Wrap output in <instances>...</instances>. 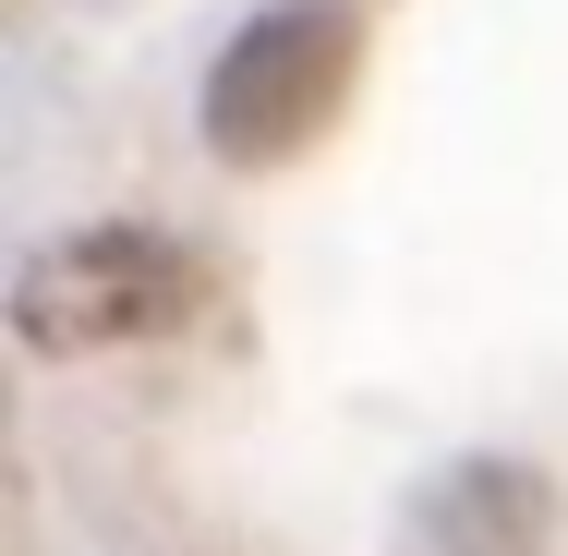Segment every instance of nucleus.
Wrapping results in <instances>:
<instances>
[{"instance_id":"nucleus-1","label":"nucleus","mask_w":568,"mask_h":556,"mask_svg":"<svg viewBox=\"0 0 568 556\" xmlns=\"http://www.w3.org/2000/svg\"><path fill=\"white\" fill-rule=\"evenodd\" d=\"M206 303V266L170 242V230H61L12 266V338L37 363H73V351H133V338H170Z\"/></svg>"},{"instance_id":"nucleus-2","label":"nucleus","mask_w":568,"mask_h":556,"mask_svg":"<svg viewBox=\"0 0 568 556\" xmlns=\"http://www.w3.org/2000/svg\"><path fill=\"white\" fill-rule=\"evenodd\" d=\"M339 98H351V12L339 0H278V12H254L230 37L219 73H206V145L230 170H266Z\"/></svg>"}]
</instances>
